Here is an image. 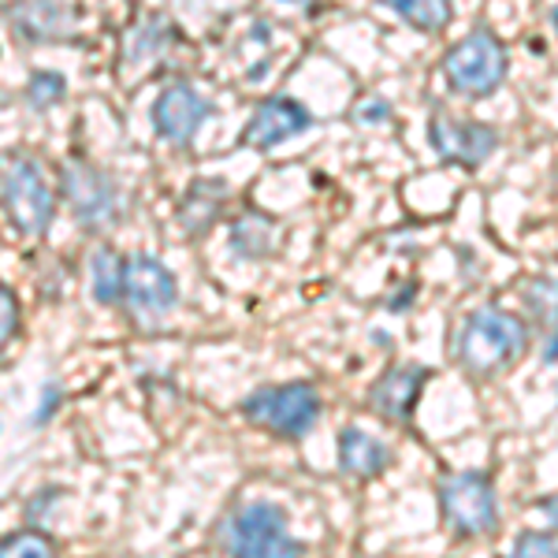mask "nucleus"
Segmentation results:
<instances>
[{
	"mask_svg": "<svg viewBox=\"0 0 558 558\" xmlns=\"http://www.w3.org/2000/svg\"><path fill=\"white\" fill-rule=\"evenodd\" d=\"M0 302H4V343H12V336H15V320H20V305H15V294H12V287H0Z\"/></svg>",
	"mask_w": 558,
	"mask_h": 558,
	"instance_id": "5701e85b",
	"label": "nucleus"
},
{
	"mask_svg": "<svg viewBox=\"0 0 558 558\" xmlns=\"http://www.w3.org/2000/svg\"><path fill=\"white\" fill-rule=\"evenodd\" d=\"M380 4H387L399 20H407L425 34H439L454 15L451 0H380Z\"/></svg>",
	"mask_w": 558,
	"mask_h": 558,
	"instance_id": "f3484780",
	"label": "nucleus"
},
{
	"mask_svg": "<svg viewBox=\"0 0 558 558\" xmlns=\"http://www.w3.org/2000/svg\"><path fill=\"white\" fill-rule=\"evenodd\" d=\"M68 94V83L60 71H34L31 83H26V97H31L34 108H52L60 105Z\"/></svg>",
	"mask_w": 558,
	"mask_h": 558,
	"instance_id": "aec40b11",
	"label": "nucleus"
},
{
	"mask_svg": "<svg viewBox=\"0 0 558 558\" xmlns=\"http://www.w3.org/2000/svg\"><path fill=\"white\" fill-rule=\"evenodd\" d=\"M391 462V451L380 444L376 436H368L362 428H343L339 436V470L347 476H357V481H368V476H380Z\"/></svg>",
	"mask_w": 558,
	"mask_h": 558,
	"instance_id": "2eb2a0df",
	"label": "nucleus"
},
{
	"mask_svg": "<svg viewBox=\"0 0 558 558\" xmlns=\"http://www.w3.org/2000/svg\"><path fill=\"white\" fill-rule=\"evenodd\" d=\"M536 507H539V514H544V518L558 529V492H555V495H544V499H539Z\"/></svg>",
	"mask_w": 558,
	"mask_h": 558,
	"instance_id": "393cba45",
	"label": "nucleus"
},
{
	"mask_svg": "<svg viewBox=\"0 0 558 558\" xmlns=\"http://www.w3.org/2000/svg\"><path fill=\"white\" fill-rule=\"evenodd\" d=\"M213 116V105L197 94L194 86L186 83H172L160 89L157 105H153V128L165 142H175V146H186L202 123Z\"/></svg>",
	"mask_w": 558,
	"mask_h": 558,
	"instance_id": "9d476101",
	"label": "nucleus"
},
{
	"mask_svg": "<svg viewBox=\"0 0 558 558\" xmlns=\"http://www.w3.org/2000/svg\"><path fill=\"white\" fill-rule=\"evenodd\" d=\"M439 510L447 518V529L462 539L488 536L499 529V495L488 473H447L439 481Z\"/></svg>",
	"mask_w": 558,
	"mask_h": 558,
	"instance_id": "20e7f679",
	"label": "nucleus"
},
{
	"mask_svg": "<svg viewBox=\"0 0 558 558\" xmlns=\"http://www.w3.org/2000/svg\"><path fill=\"white\" fill-rule=\"evenodd\" d=\"M313 123L310 108L294 97H268L254 108V116L246 120V131H242V146L250 149H272L279 142L294 138Z\"/></svg>",
	"mask_w": 558,
	"mask_h": 558,
	"instance_id": "9b49d317",
	"label": "nucleus"
},
{
	"mask_svg": "<svg viewBox=\"0 0 558 558\" xmlns=\"http://www.w3.org/2000/svg\"><path fill=\"white\" fill-rule=\"evenodd\" d=\"M242 417L254 421L257 428H268L272 436L302 439V436H310L320 417V395H317V387L305 380L257 387V391L242 402Z\"/></svg>",
	"mask_w": 558,
	"mask_h": 558,
	"instance_id": "7ed1b4c3",
	"label": "nucleus"
},
{
	"mask_svg": "<svg viewBox=\"0 0 558 558\" xmlns=\"http://www.w3.org/2000/svg\"><path fill=\"white\" fill-rule=\"evenodd\" d=\"M551 20H555V31H558V8H555V15H551Z\"/></svg>",
	"mask_w": 558,
	"mask_h": 558,
	"instance_id": "cd10ccee",
	"label": "nucleus"
},
{
	"mask_svg": "<svg viewBox=\"0 0 558 558\" xmlns=\"http://www.w3.org/2000/svg\"><path fill=\"white\" fill-rule=\"evenodd\" d=\"M228 202V183L223 179H194L186 186L183 202H179V223H183L186 235H205Z\"/></svg>",
	"mask_w": 558,
	"mask_h": 558,
	"instance_id": "4468645a",
	"label": "nucleus"
},
{
	"mask_svg": "<svg viewBox=\"0 0 558 558\" xmlns=\"http://www.w3.org/2000/svg\"><path fill=\"white\" fill-rule=\"evenodd\" d=\"M521 299H525L536 320L547 324V331H558V279H544V276L533 279Z\"/></svg>",
	"mask_w": 558,
	"mask_h": 558,
	"instance_id": "6ab92c4d",
	"label": "nucleus"
},
{
	"mask_svg": "<svg viewBox=\"0 0 558 558\" xmlns=\"http://www.w3.org/2000/svg\"><path fill=\"white\" fill-rule=\"evenodd\" d=\"M428 142L447 165H462V168H481L484 160L499 149V134L488 123H473V120H454L444 108H436L428 120Z\"/></svg>",
	"mask_w": 558,
	"mask_h": 558,
	"instance_id": "6e6552de",
	"label": "nucleus"
},
{
	"mask_svg": "<svg viewBox=\"0 0 558 558\" xmlns=\"http://www.w3.org/2000/svg\"><path fill=\"white\" fill-rule=\"evenodd\" d=\"M8 23L23 41H64L75 31V0H12Z\"/></svg>",
	"mask_w": 558,
	"mask_h": 558,
	"instance_id": "f8f14e48",
	"label": "nucleus"
},
{
	"mask_svg": "<svg viewBox=\"0 0 558 558\" xmlns=\"http://www.w3.org/2000/svg\"><path fill=\"white\" fill-rule=\"evenodd\" d=\"M89 291L97 305H120L128 299V260L116 250L101 246L89 257Z\"/></svg>",
	"mask_w": 558,
	"mask_h": 558,
	"instance_id": "dca6fc26",
	"label": "nucleus"
},
{
	"mask_svg": "<svg viewBox=\"0 0 558 558\" xmlns=\"http://www.w3.org/2000/svg\"><path fill=\"white\" fill-rule=\"evenodd\" d=\"M134 317L142 320H160L175 310L179 302V283L172 268H165L157 257L138 254L128 260V299Z\"/></svg>",
	"mask_w": 558,
	"mask_h": 558,
	"instance_id": "1a4fd4ad",
	"label": "nucleus"
},
{
	"mask_svg": "<svg viewBox=\"0 0 558 558\" xmlns=\"http://www.w3.org/2000/svg\"><path fill=\"white\" fill-rule=\"evenodd\" d=\"M387 116H391V108H387L380 97H373V101H365L357 108V123H384Z\"/></svg>",
	"mask_w": 558,
	"mask_h": 558,
	"instance_id": "b1692460",
	"label": "nucleus"
},
{
	"mask_svg": "<svg viewBox=\"0 0 558 558\" xmlns=\"http://www.w3.org/2000/svg\"><path fill=\"white\" fill-rule=\"evenodd\" d=\"M220 547L228 558H302L305 547L287 529L276 502L250 499L231 507L220 521Z\"/></svg>",
	"mask_w": 558,
	"mask_h": 558,
	"instance_id": "f03ea898",
	"label": "nucleus"
},
{
	"mask_svg": "<svg viewBox=\"0 0 558 558\" xmlns=\"http://www.w3.org/2000/svg\"><path fill=\"white\" fill-rule=\"evenodd\" d=\"M0 558H57L52 551V539L34 533V529H26V533H15L4 539V547H0Z\"/></svg>",
	"mask_w": 558,
	"mask_h": 558,
	"instance_id": "412c9836",
	"label": "nucleus"
},
{
	"mask_svg": "<svg viewBox=\"0 0 558 558\" xmlns=\"http://www.w3.org/2000/svg\"><path fill=\"white\" fill-rule=\"evenodd\" d=\"M60 191H64L75 220L89 231L112 228L120 220V194H116V183L105 172H97L94 165L71 157L64 168H60Z\"/></svg>",
	"mask_w": 558,
	"mask_h": 558,
	"instance_id": "0eeeda50",
	"label": "nucleus"
},
{
	"mask_svg": "<svg viewBox=\"0 0 558 558\" xmlns=\"http://www.w3.org/2000/svg\"><path fill=\"white\" fill-rule=\"evenodd\" d=\"M4 209L15 231L23 235H45L52 228V191L41 168L31 157H8L4 165Z\"/></svg>",
	"mask_w": 558,
	"mask_h": 558,
	"instance_id": "423d86ee",
	"label": "nucleus"
},
{
	"mask_svg": "<svg viewBox=\"0 0 558 558\" xmlns=\"http://www.w3.org/2000/svg\"><path fill=\"white\" fill-rule=\"evenodd\" d=\"M544 362L547 365H558V331L547 336V347H544Z\"/></svg>",
	"mask_w": 558,
	"mask_h": 558,
	"instance_id": "a878e982",
	"label": "nucleus"
},
{
	"mask_svg": "<svg viewBox=\"0 0 558 558\" xmlns=\"http://www.w3.org/2000/svg\"><path fill=\"white\" fill-rule=\"evenodd\" d=\"M276 239V223L260 213H250L231 228V246L239 250V257H265L272 250Z\"/></svg>",
	"mask_w": 558,
	"mask_h": 558,
	"instance_id": "a211bd4d",
	"label": "nucleus"
},
{
	"mask_svg": "<svg viewBox=\"0 0 558 558\" xmlns=\"http://www.w3.org/2000/svg\"><path fill=\"white\" fill-rule=\"evenodd\" d=\"M502 558H558V536L551 533H521Z\"/></svg>",
	"mask_w": 558,
	"mask_h": 558,
	"instance_id": "4be33fe9",
	"label": "nucleus"
},
{
	"mask_svg": "<svg viewBox=\"0 0 558 558\" xmlns=\"http://www.w3.org/2000/svg\"><path fill=\"white\" fill-rule=\"evenodd\" d=\"M428 380L425 365H395L387 368L380 380L368 391V407H373L380 417L387 421H410L413 410H417L421 387Z\"/></svg>",
	"mask_w": 558,
	"mask_h": 558,
	"instance_id": "ddd939ff",
	"label": "nucleus"
},
{
	"mask_svg": "<svg viewBox=\"0 0 558 558\" xmlns=\"http://www.w3.org/2000/svg\"><path fill=\"white\" fill-rule=\"evenodd\" d=\"M279 4H313V0H279Z\"/></svg>",
	"mask_w": 558,
	"mask_h": 558,
	"instance_id": "bb28decb",
	"label": "nucleus"
},
{
	"mask_svg": "<svg viewBox=\"0 0 558 558\" xmlns=\"http://www.w3.org/2000/svg\"><path fill=\"white\" fill-rule=\"evenodd\" d=\"M510 68L507 45L495 38L492 31H473L465 41H458L444 57V78L454 94L465 97H488L502 86Z\"/></svg>",
	"mask_w": 558,
	"mask_h": 558,
	"instance_id": "39448f33",
	"label": "nucleus"
},
{
	"mask_svg": "<svg viewBox=\"0 0 558 558\" xmlns=\"http://www.w3.org/2000/svg\"><path fill=\"white\" fill-rule=\"evenodd\" d=\"M529 350V324L514 317V313L499 310V305H484L473 310L462 320L454 339V357L465 373L473 376H492L502 373L507 365H514Z\"/></svg>",
	"mask_w": 558,
	"mask_h": 558,
	"instance_id": "f257e3e1",
	"label": "nucleus"
}]
</instances>
